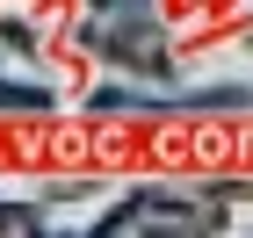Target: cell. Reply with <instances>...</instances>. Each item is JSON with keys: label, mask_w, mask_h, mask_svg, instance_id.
Instances as JSON below:
<instances>
[{"label": "cell", "mask_w": 253, "mask_h": 238, "mask_svg": "<svg viewBox=\"0 0 253 238\" xmlns=\"http://www.w3.org/2000/svg\"><path fill=\"white\" fill-rule=\"evenodd\" d=\"M109 51H116L123 65H137L145 79H174V65H167V29H159V15L145 7V0H130V15L116 7V22H109Z\"/></svg>", "instance_id": "obj_1"}, {"label": "cell", "mask_w": 253, "mask_h": 238, "mask_svg": "<svg viewBox=\"0 0 253 238\" xmlns=\"http://www.w3.org/2000/svg\"><path fill=\"white\" fill-rule=\"evenodd\" d=\"M0 108H51V87H22V79H0Z\"/></svg>", "instance_id": "obj_2"}, {"label": "cell", "mask_w": 253, "mask_h": 238, "mask_svg": "<svg viewBox=\"0 0 253 238\" xmlns=\"http://www.w3.org/2000/svg\"><path fill=\"white\" fill-rule=\"evenodd\" d=\"M29 224H43L37 209H15V202H0V231H29Z\"/></svg>", "instance_id": "obj_3"}]
</instances>
